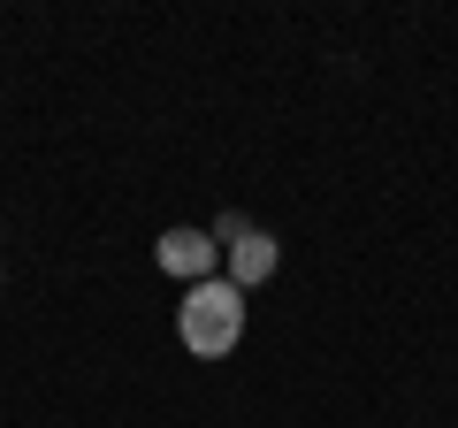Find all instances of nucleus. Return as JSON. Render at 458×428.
<instances>
[{
  "label": "nucleus",
  "mask_w": 458,
  "mask_h": 428,
  "mask_svg": "<svg viewBox=\"0 0 458 428\" xmlns=\"http://www.w3.org/2000/svg\"><path fill=\"white\" fill-rule=\"evenodd\" d=\"M176 337H183V352H191V360H229V352H237V337H245V291H237L229 276L191 283V291H183V306H176Z\"/></svg>",
  "instance_id": "nucleus-1"
},
{
  "label": "nucleus",
  "mask_w": 458,
  "mask_h": 428,
  "mask_svg": "<svg viewBox=\"0 0 458 428\" xmlns=\"http://www.w3.org/2000/svg\"><path fill=\"white\" fill-rule=\"evenodd\" d=\"M153 261H161V276L207 283L214 268H222V245H214V230H161V245H153Z\"/></svg>",
  "instance_id": "nucleus-2"
},
{
  "label": "nucleus",
  "mask_w": 458,
  "mask_h": 428,
  "mask_svg": "<svg viewBox=\"0 0 458 428\" xmlns=\"http://www.w3.org/2000/svg\"><path fill=\"white\" fill-rule=\"evenodd\" d=\"M222 261H229V283H237V291H252V283L276 276L283 253H276V237H267V230H245V237H229V245H222Z\"/></svg>",
  "instance_id": "nucleus-3"
}]
</instances>
